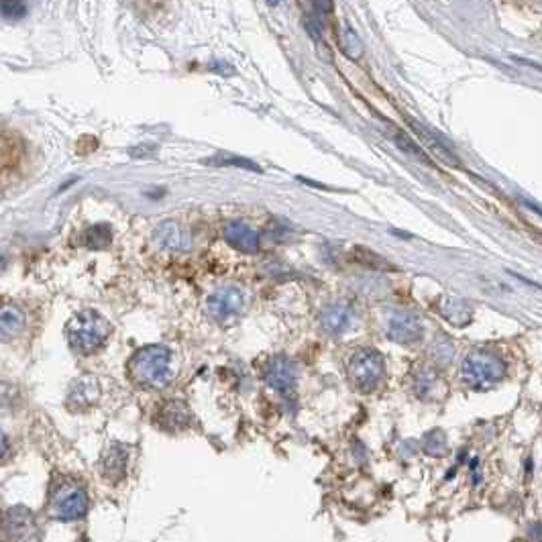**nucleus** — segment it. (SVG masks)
<instances>
[{
  "label": "nucleus",
  "mask_w": 542,
  "mask_h": 542,
  "mask_svg": "<svg viewBox=\"0 0 542 542\" xmlns=\"http://www.w3.org/2000/svg\"><path fill=\"white\" fill-rule=\"evenodd\" d=\"M190 420H192V412L190 408L184 402H174L165 403L161 408V414H159V424L170 430V432H177V430H184L186 426H190Z\"/></svg>",
  "instance_id": "dca6fc26"
},
{
  "label": "nucleus",
  "mask_w": 542,
  "mask_h": 542,
  "mask_svg": "<svg viewBox=\"0 0 542 542\" xmlns=\"http://www.w3.org/2000/svg\"><path fill=\"white\" fill-rule=\"evenodd\" d=\"M408 124L412 126V131L418 135L420 139H422V143L426 145V149H428L435 158L440 159V161H442L444 165H449V167H461V159L456 158L455 153H453V149L438 139L430 129H426L424 124H420L418 121H414V119H408Z\"/></svg>",
  "instance_id": "9d476101"
},
{
  "label": "nucleus",
  "mask_w": 542,
  "mask_h": 542,
  "mask_svg": "<svg viewBox=\"0 0 542 542\" xmlns=\"http://www.w3.org/2000/svg\"><path fill=\"white\" fill-rule=\"evenodd\" d=\"M208 314L214 320H228L230 316H237L245 308V294L243 290L235 288V285H225L220 290H216L214 294H210L206 302Z\"/></svg>",
  "instance_id": "0eeeda50"
},
{
  "label": "nucleus",
  "mask_w": 542,
  "mask_h": 542,
  "mask_svg": "<svg viewBox=\"0 0 542 542\" xmlns=\"http://www.w3.org/2000/svg\"><path fill=\"white\" fill-rule=\"evenodd\" d=\"M35 520L27 507H8L0 514V538L6 541H29L35 534Z\"/></svg>",
  "instance_id": "423d86ee"
},
{
  "label": "nucleus",
  "mask_w": 542,
  "mask_h": 542,
  "mask_svg": "<svg viewBox=\"0 0 542 542\" xmlns=\"http://www.w3.org/2000/svg\"><path fill=\"white\" fill-rule=\"evenodd\" d=\"M338 45H341V52L350 59H359L363 55V41L359 39V35L350 29L349 25L343 27V31L338 35Z\"/></svg>",
  "instance_id": "aec40b11"
},
{
  "label": "nucleus",
  "mask_w": 542,
  "mask_h": 542,
  "mask_svg": "<svg viewBox=\"0 0 542 542\" xmlns=\"http://www.w3.org/2000/svg\"><path fill=\"white\" fill-rule=\"evenodd\" d=\"M98 400V384L94 377H80L71 385L68 394V408L71 412H82Z\"/></svg>",
  "instance_id": "f8f14e48"
},
{
  "label": "nucleus",
  "mask_w": 542,
  "mask_h": 542,
  "mask_svg": "<svg viewBox=\"0 0 542 542\" xmlns=\"http://www.w3.org/2000/svg\"><path fill=\"white\" fill-rule=\"evenodd\" d=\"M297 369L294 361H290L288 357H276L267 369H265V382L269 387H273L278 394L292 398L294 389H296Z\"/></svg>",
  "instance_id": "1a4fd4ad"
},
{
  "label": "nucleus",
  "mask_w": 542,
  "mask_h": 542,
  "mask_svg": "<svg viewBox=\"0 0 542 542\" xmlns=\"http://www.w3.org/2000/svg\"><path fill=\"white\" fill-rule=\"evenodd\" d=\"M385 373L384 357L375 349H359L350 355L347 375L359 391L367 394L382 384Z\"/></svg>",
  "instance_id": "20e7f679"
},
{
  "label": "nucleus",
  "mask_w": 542,
  "mask_h": 542,
  "mask_svg": "<svg viewBox=\"0 0 542 542\" xmlns=\"http://www.w3.org/2000/svg\"><path fill=\"white\" fill-rule=\"evenodd\" d=\"M314 6L320 15H331L333 13V0H314Z\"/></svg>",
  "instance_id": "b1692460"
},
{
  "label": "nucleus",
  "mask_w": 542,
  "mask_h": 542,
  "mask_svg": "<svg viewBox=\"0 0 542 542\" xmlns=\"http://www.w3.org/2000/svg\"><path fill=\"white\" fill-rule=\"evenodd\" d=\"M25 329V312L17 304H0V341H11Z\"/></svg>",
  "instance_id": "2eb2a0df"
},
{
  "label": "nucleus",
  "mask_w": 542,
  "mask_h": 542,
  "mask_svg": "<svg viewBox=\"0 0 542 542\" xmlns=\"http://www.w3.org/2000/svg\"><path fill=\"white\" fill-rule=\"evenodd\" d=\"M153 241L163 251H184L188 247V235L175 220H165L153 230Z\"/></svg>",
  "instance_id": "4468645a"
},
{
  "label": "nucleus",
  "mask_w": 542,
  "mask_h": 542,
  "mask_svg": "<svg viewBox=\"0 0 542 542\" xmlns=\"http://www.w3.org/2000/svg\"><path fill=\"white\" fill-rule=\"evenodd\" d=\"M424 451L430 456H444L447 453V437L442 430L435 428L430 435L424 438Z\"/></svg>",
  "instance_id": "4be33fe9"
},
{
  "label": "nucleus",
  "mask_w": 542,
  "mask_h": 542,
  "mask_svg": "<svg viewBox=\"0 0 542 542\" xmlns=\"http://www.w3.org/2000/svg\"><path fill=\"white\" fill-rule=\"evenodd\" d=\"M88 497L84 490L76 488V485H61L59 490L52 495L49 502V512L53 518L61 520V522H71L78 520L86 514Z\"/></svg>",
  "instance_id": "39448f33"
},
{
  "label": "nucleus",
  "mask_w": 542,
  "mask_h": 542,
  "mask_svg": "<svg viewBox=\"0 0 542 542\" xmlns=\"http://www.w3.org/2000/svg\"><path fill=\"white\" fill-rule=\"evenodd\" d=\"M126 463H129V453L121 444H110L108 451L102 456V473L108 481H121L126 475Z\"/></svg>",
  "instance_id": "f3484780"
},
{
  "label": "nucleus",
  "mask_w": 542,
  "mask_h": 542,
  "mask_svg": "<svg viewBox=\"0 0 542 542\" xmlns=\"http://www.w3.org/2000/svg\"><path fill=\"white\" fill-rule=\"evenodd\" d=\"M506 361L485 349L471 350L465 361H463V379L475 387H485V385L495 384L506 375Z\"/></svg>",
  "instance_id": "7ed1b4c3"
},
{
  "label": "nucleus",
  "mask_w": 542,
  "mask_h": 542,
  "mask_svg": "<svg viewBox=\"0 0 542 542\" xmlns=\"http://www.w3.org/2000/svg\"><path fill=\"white\" fill-rule=\"evenodd\" d=\"M110 331H112L110 322L102 314H98L96 310L78 312L66 326L71 349L84 353V355L102 347Z\"/></svg>",
  "instance_id": "f03ea898"
},
{
  "label": "nucleus",
  "mask_w": 542,
  "mask_h": 542,
  "mask_svg": "<svg viewBox=\"0 0 542 542\" xmlns=\"http://www.w3.org/2000/svg\"><path fill=\"white\" fill-rule=\"evenodd\" d=\"M225 239L230 247L243 253H257L259 251V235L243 220H230L225 227Z\"/></svg>",
  "instance_id": "9b49d317"
},
{
  "label": "nucleus",
  "mask_w": 542,
  "mask_h": 542,
  "mask_svg": "<svg viewBox=\"0 0 542 542\" xmlns=\"http://www.w3.org/2000/svg\"><path fill=\"white\" fill-rule=\"evenodd\" d=\"M172 350L163 345H149L139 349L129 361V373L133 382L143 387L161 389L172 382Z\"/></svg>",
  "instance_id": "f257e3e1"
},
{
  "label": "nucleus",
  "mask_w": 542,
  "mask_h": 542,
  "mask_svg": "<svg viewBox=\"0 0 542 542\" xmlns=\"http://www.w3.org/2000/svg\"><path fill=\"white\" fill-rule=\"evenodd\" d=\"M0 15L8 20H18L27 15V0H0Z\"/></svg>",
  "instance_id": "5701e85b"
},
{
  "label": "nucleus",
  "mask_w": 542,
  "mask_h": 542,
  "mask_svg": "<svg viewBox=\"0 0 542 542\" xmlns=\"http://www.w3.org/2000/svg\"><path fill=\"white\" fill-rule=\"evenodd\" d=\"M112 241V228L108 225H96L86 230V245L90 249H105Z\"/></svg>",
  "instance_id": "412c9836"
},
{
  "label": "nucleus",
  "mask_w": 542,
  "mask_h": 542,
  "mask_svg": "<svg viewBox=\"0 0 542 542\" xmlns=\"http://www.w3.org/2000/svg\"><path fill=\"white\" fill-rule=\"evenodd\" d=\"M350 318H353V310H350L349 304H343V302H334V304H329L322 314H320V324L324 329L326 334H343L350 324Z\"/></svg>",
  "instance_id": "ddd939ff"
},
{
  "label": "nucleus",
  "mask_w": 542,
  "mask_h": 542,
  "mask_svg": "<svg viewBox=\"0 0 542 542\" xmlns=\"http://www.w3.org/2000/svg\"><path fill=\"white\" fill-rule=\"evenodd\" d=\"M353 259L359 265L367 267V269H396V265H391L387 259H384L377 253H373L367 247H355L353 249Z\"/></svg>",
  "instance_id": "6ab92c4d"
},
{
  "label": "nucleus",
  "mask_w": 542,
  "mask_h": 542,
  "mask_svg": "<svg viewBox=\"0 0 542 542\" xmlns=\"http://www.w3.org/2000/svg\"><path fill=\"white\" fill-rule=\"evenodd\" d=\"M389 137H391V141H394V143H396L402 151H406L408 155H414V158L420 159L422 163L432 165V161H430V158L424 153V149L418 147V145L414 143V139H412L410 135H406L402 129H398V126H389Z\"/></svg>",
  "instance_id": "a211bd4d"
},
{
  "label": "nucleus",
  "mask_w": 542,
  "mask_h": 542,
  "mask_svg": "<svg viewBox=\"0 0 542 542\" xmlns=\"http://www.w3.org/2000/svg\"><path fill=\"white\" fill-rule=\"evenodd\" d=\"M278 2H280V0H267V4H269V6H278Z\"/></svg>",
  "instance_id": "a878e982"
},
{
  "label": "nucleus",
  "mask_w": 542,
  "mask_h": 542,
  "mask_svg": "<svg viewBox=\"0 0 542 542\" xmlns=\"http://www.w3.org/2000/svg\"><path fill=\"white\" fill-rule=\"evenodd\" d=\"M422 333H424L422 322L414 312L398 310V312L389 316V322H387L389 341H394L398 345H412V343H418L422 338Z\"/></svg>",
  "instance_id": "6e6552de"
},
{
  "label": "nucleus",
  "mask_w": 542,
  "mask_h": 542,
  "mask_svg": "<svg viewBox=\"0 0 542 542\" xmlns=\"http://www.w3.org/2000/svg\"><path fill=\"white\" fill-rule=\"evenodd\" d=\"M6 451H8V442H6V437H4V432L0 430V461L4 459V455H6Z\"/></svg>",
  "instance_id": "393cba45"
}]
</instances>
